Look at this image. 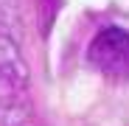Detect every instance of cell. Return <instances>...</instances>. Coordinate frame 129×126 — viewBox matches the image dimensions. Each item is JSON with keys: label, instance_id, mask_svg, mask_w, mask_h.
Segmentation results:
<instances>
[{"label": "cell", "instance_id": "cell-1", "mask_svg": "<svg viewBox=\"0 0 129 126\" xmlns=\"http://www.w3.org/2000/svg\"><path fill=\"white\" fill-rule=\"evenodd\" d=\"M87 56L110 81L129 78V34L123 28H104L90 42Z\"/></svg>", "mask_w": 129, "mask_h": 126}]
</instances>
